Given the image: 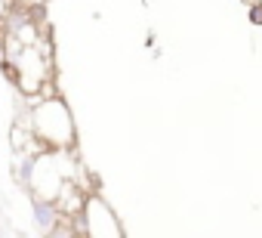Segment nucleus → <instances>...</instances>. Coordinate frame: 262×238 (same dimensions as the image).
I'll return each instance as SVG.
<instances>
[{"instance_id":"obj_5","label":"nucleus","mask_w":262,"mask_h":238,"mask_svg":"<svg viewBox=\"0 0 262 238\" xmlns=\"http://www.w3.org/2000/svg\"><path fill=\"white\" fill-rule=\"evenodd\" d=\"M244 4H247V7H250V4H256V0H244Z\"/></svg>"},{"instance_id":"obj_3","label":"nucleus","mask_w":262,"mask_h":238,"mask_svg":"<svg viewBox=\"0 0 262 238\" xmlns=\"http://www.w3.org/2000/svg\"><path fill=\"white\" fill-rule=\"evenodd\" d=\"M10 10H13V0H0V22L10 16Z\"/></svg>"},{"instance_id":"obj_4","label":"nucleus","mask_w":262,"mask_h":238,"mask_svg":"<svg viewBox=\"0 0 262 238\" xmlns=\"http://www.w3.org/2000/svg\"><path fill=\"white\" fill-rule=\"evenodd\" d=\"M7 56V50H4V31H0V59Z\"/></svg>"},{"instance_id":"obj_2","label":"nucleus","mask_w":262,"mask_h":238,"mask_svg":"<svg viewBox=\"0 0 262 238\" xmlns=\"http://www.w3.org/2000/svg\"><path fill=\"white\" fill-rule=\"evenodd\" d=\"M247 22L256 25V28H262V0H256V4L247 7Z\"/></svg>"},{"instance_id":"obj_1","label":"nucleus","mask_w":262,"mask_h":238,"mask_svg":"<svg viewBox=\"0 0 262 238\" xmlns=\"http://www.w3.org/2000/svg\"><path fill=\"white\" fill-rule=\"evenodd\" d=\"M31 213H34V226H37V232H53L56 229V223H62L59 220V201H53V198H43V195H31Z\"/></svg>"}]
</instances>
